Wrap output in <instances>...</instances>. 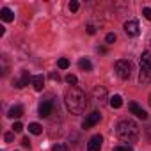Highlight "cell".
Wrapping results in <instances>:
<instances>
[{"mask_svg":"<svg viewBox=\"0 0 151 151\" xmlns=\"http://www.w3.org/2000/svg\"><path fill=\"white\" fill-rule=\"evenodd\" d=\"M64 101L71 114H84L87 109V98L78 87H69L64 94Z\"/></svg>","mask_w":151,"mask_h":151,"instance_id":"1","label":"cell"},{"mask_svg":"<svg viewBox=\"0 0 151 151\" xmlns=\"http://www.w3.org/2000/svg\"><path fill=\"white\" fill-rule=\"evenodd\" d=\"M116 133L124 142H135L139 139V126L132 119H123L116 126Z\"/></svg>","mask_w":151,"mask_h":151,"instance_id":"2","label":"cell"},{"mask_svg":"<svg viewBox=\"0 0 151 151\" xmlns=\"http://www.w3.org/2000/svg\"><path fill=\"white\" fill-rule=\"evenodd\" d=\"M116 71H117V77L123 80H128L130 75H132V62L126 59H119L116 60Z\"/></svg>","mask_w":151,"mask_h":151,"instance_id":"3","label":"cell"},{"mask_svg":"<svg viewBox=\"0 0 151 151\" xmlns=\"http://www.w3.org/2000/svg\"><path fill=\"white\" fill-rule=\"evenodd\" d=\"M52 110H53V101L52 100H45V101L39 103V116L41 117H48L52 114Z\"/></svg>","mask_w":151,"mask_h":151,"instance_id":"4","label":"cell"},{"mask_svg":"<svg viewBox=\"0 0 151 151\" xmlns=\"http://www.w3.org/2000/svg\"><path fill=\"white\" fill-rule=\"evenodd\" d=\"M130 112H132L133 116H137L139 119H142V121H144V119H147V112H146L139 103H135V101H132V103H130Z\"/></svg>","mask_w":151,"mask_h":151,"instance_id":"5","label":"cell"},{"mask_svg":"<svg viewBox=\"0 0 151 151\" xmlns=\"http://www.w3.org/2000/svg\"><path fill=\"white\" fill-rule=\"evenodd\" d=\"M101 142H103V137L101 135L91 137L89 142H87V151H100L101 149Z\"/></svg>","mask_w":151,"mask_h":151,"instance_id":"6","label":"cell"},{"mask_svg":"<svg viewBox=\"0 0 151 151\" xmlns=\"http://www.w3.org/2000/svg\"><path fill=\"white\" fill-rule=\"evenodd\" d=\"M124 32L128 34V36H139V23H137V20H128L126 23H124Z\"/></svg>","mask_w":151,"mask_h":151,"instance_id":"7","label":"cell"},{"mask_svg":"<svg viewBox=\"0 0 151 151\" xmlns=\"http://www.w3.org/2000/svg\"><path fill=\"white\" fill-rule=\"evenodd\" d=\"M100 119H101V114H100V112H93V114H89V116L86 117V121H84L82 126H84L86 130H89L91 126H94L96 123H100Z\"/></svg>","mask_w":151,"mask_h":151,"instance_id":"8","label":"cell"},{"mask_svg":"<svg viewBox=\"0 0 151 151\" xmlns=\"http://www.w3.org/2000/svg\"><path fill=\"white\" fill-rule=\"evenodd\" d=\"M139 82H140V84H151V68H149V69L140 68V73H139Z\"/></svg>","mask_w":151,"mask_h":151,"instance_id":"9","label":"cell"},{"mask_svg":"<svg viewBox=\"0 0 151 151\" xmlns=\"http://www.w3.org/2000/svg\"><path fill=\"white\" fill-rule=\"evenodd\" d=\"M93 94H94V100H96L100 105H101V103L105 101V98H107V91H105L103 87H94Z\"/></svg>","mask_w":151,"mask_h":151,"instance_id":"10","label":"cell"},{"mask_svg":"<svg viewBox=\"0 0 151 151\" xmlns=\"http://www.w3.org/2000/svg\"><path fill=\"white\" fill-rule=\"evenodd\" d=\"M7 116H9L11 119H18V117H22V116H23V107H22V105H14V107H11Z\"/></svg>","mask_w":151,"mask_h":151,"instance_id":"11","label":"cell"},{"mask_svg":"<svg viewBox=\"0 0 151 151\" xmlns=\"http://www.w3.org/2000/svg\"><path fill=\"white\" fill-rule=\"evenodd\" d=\"M140 68H144V69L151 68V52H144L140 55Z\"/></svg>","mask_w":151,"mask_h":151,"instance_id":"12","label":"cell"},{"mask_svg":"<svg viewBox=\"0 0 151 151\" xmlns=\"http://www.w3.org/2000/svg\"><path fill=\"white\" fill-rule=\"evenodd\" d=\"M32 86H34L36 91H43V86H45L43 75H36V77H32Z\"/></svg>","mask_w":151,"mask_h":151,"instance_id":"13","label":"cell"},{"mask_svg":"<svg viewBox=\"0 0 151 151\" xmlns=\"http://www.w3.org/2000/svg\"><path fill=\"white\" fill-rule=\"evenodd\" d=\"M29 82H30V75H29V71H23V73H22V78L16 82V87L22 89V87L29 86Z\"/></svg>","mask_w":151,"mask_h":151,"instance_id":"14","label":"cell"},{"mask_svg":"<svg viewBox=\"0 0 151 151\" xmlns=\"http://www.w3.org/2000/svg\"><path fill=\"white\" fill-rule=\"evenodd\" d=\"M0 18H2L4 22H13L14 20V13L9 7H4L2 11H0Z\"/></svg>","mask_w":151,"mask_h":151,"instance_id":"15","label":"cell"},{"mask_svg":"<svg viewBox=\"0 0 151 151\" xmlns=\"http://www.w3.org/2000/svg\"><path fill=\"white\" fill-rule=\"evenodd\" d=\"M109 103H110V107H112V109H119V107L123 105V98H121L119 94H114V96L110 98V101H109Z\"/></svg>","mask_w":151,"mask_h":151,"instance_id":"16","label":"cell"},{"mask_svg":"<svg viewBox=\"0 0 151 151\" xmlns=\"http://www.w3.org/2000/svg\"><path fill=\"white\" fill-rule=\"evenodd\" d=\"M78 66H80V69H84V71H91V69H93V64H91L89 59H80V60H78Z\"/></svg>","mask_w":151,"mask_h":151,"instance_id":"17","label":"cell"},{"mask_svg":"<svg viewBox=\"0 0 151 151\" xmlns=\"http://www.w3.org/2000/svg\"><path fill=\"white\" fill-rule=\"evenodd\" d=\"M29 132L34 133V135H39V133L43 132V126H41L39 123H30V124H29Z\"/></svg>","mask_w":151,"mask_h":151,"instance_id":"18","label":"cell"},{"mask_svg":"<svg viewBox=\"0 0 151 151\" xmlns=\"http://www.w3.org/2000/svg\"><path fill=\"white\" fill-rule=\"evenodd\" d=\"M57 66H59L60 69H68V68H69V60H68L66 57H62V59H59V62H57Z\"/></svg>","mask_w":151,"mask_h":151,"instance_id":"19","label":"cell"},{"mask_svg":"<svg viewBox=\"0 0 151 151\" xmlns=\"http://www.w3.org/2000/svg\"><path fill=\"white\" fill-rule=\"evenodd\" d=\"M66 82H68L71 87H75V86H77V82H78V78L75 77V75H68V77H66Z\"/></svg>","mask_w":151,"mask_h":151,"instance_id":"20","label":"cell"},{"mask_svg":"<svg viewBox=\"0 0 151 151\" xmlns=\"http://www.w3.org/2000/svg\"><path fill=\"white\" fill-rule=\"evenodd\" d=\"M78 7H80V4L77 2V0H71V2H69V11H71V13H77Z\"/></svg>","mask_w":151,"mask_h":151,"instance_id":"21","label":"cell"},{"mask_svg":"<svg viewBox=\"0 0 151 151\" xmlns=\"http://www.w3.org/2000/svg\"><path fill=\"white\" fill-rule=\"evenodd\" d=\"M52 149H53V151H68V146H66V144H62V142H57Z\"/></svg>","mask_w":151,"mask_h":151,"instance_id":"22","label":"cell"},{"mask_svg":"<svg viewBox=\"0 0 151 151\" xmlns=\"http://www.w3.org/2000/svg\"><path fill=\"white\" fill-rule=\"evenodd\" d=\"M22 130H23V124H22L20 121H16V123L13 124V132H16V133H18V132H22Z\"/></svg>","mask_w":151,"mask_h":151,"instance_id":"23","label":"cell"},{"mask_svg":"<svg viewBox=\"0 0 151 151\" xmlns=\"http://www.w3.org/2000/svg\"><path fill=\"white\" fill-rule=\"evenodd\" d=\"M4 140H6V142H13V140H14V132H9V133H6Z\"/></svg>","mask_w":151,"mask_h":151,"instance_id":"24","label":"cell"},{"mask_svg":"<svg viewBox=\"0 0 151 151\" xmlns=\"http://www.w3.org/2000/svg\"><path fill=\"white\" fill-rule=\"evenodd\" d=\"M142 14H144L146 20H151V9H149V7H144V9H142Z\"/></svg>","mask_w":151,"mask_h":151,"instance_id":"25","label":"cell"},{"mask_svg":"<svg viewBox=\"0 0 151 151\" xmlns=\"http://www.w3.org/2000/svg\"><path fill=\"white\" fill-rule=\"evenodd\" d=\"M105 41H107L109 45H110V43H114V41H116V34H112V32H110V34H107V37H105Z\"/></svg>","mask_w":151,"mask_h":151,"instance_id":"26","label":"cell"},{"mask_svg":"<svg viewBox=\"0 0 151 151\" xmlns=\"http://www.w3.org/2000/svg\"><path fill=\"white\" fill-rule=\"evenodd\" d=\"M114 151H132V147L130 146H117V147H114Z\"/></svg>","mask_w":151,"mask_h":151,"instance_id":"27","label":"cell"},{"mask_svg":"<svg viewBox=\"0 0 151 151\" xmlns=\"http://www.w3.org/2000/svg\"><path fill=\"white\" fill-rule=\"evenodd\" d=\"M22 144H23L25 147H30V140H29V137H23V140H22Z\"/></svg>","mask_w":151,"mask_h":151,"instance_id":"28","label":"cell"},{"mask_svg":"<svg viewBox=\"0 0 151 151\" xmlns=\"http://www.w3.org/2000/svg\"><path fill=\"white\" fill-rule=\"evenodd\" d=\"M87 32H89V34H94V32H96V27H94V25H87Z\"/></svg>","mask_w":151,"mask_h":151,"instance_id":"29","label":"cell"},{"mask_svg":"<svg viewBox=\"0 0 151 151\" xmlns=\"http://www.w3.org/2000/svg\"><path fill=\"white\" fill-rule=\"evenodd\" d=\"M50 78H52V80H57V82L60 80V77H59V73H52V75H50Z\"/></svg>","mask_w":151,"mask_h":151,"instance_id":"30","label":"cell"},{"mask_svg":"<svg viewBox=\"0 0 151 151\" xmlns=\"http://www.w3.org/2000/svg\"><path fill=\"white\" fill-rule=\"evenodd\" d=\"M146 135H147V139H149V142H151V126L146 130Z\"/></svg>","mask_w":151,"mask_h":151,"instance_id":"31","label":"cell"},{"mask_svg":"<svg viewBox=\"0 0 151 151\" xmlns=\"http://www.w3.org/2000/svg\"><path fill=\"white\" fill-rule=\"evenodd\" d=\"M98 52H100V53H107V48H105V46H100Z\"/></svg>","mask_w":151,"mask_h":151,"instance_id":"32","label":"cell"},{"mask_svg":"<svg viewBox=\"0 0 151 151\" xmlns=\"http://www.w3.org/2000/svg\"><path fill=\"white\" fill-rule=\"evenodd\" d=\"M149 105H151V96H149Z\"/></svg>","mask_w":151,"mask_h":151,"instance_id":"33","label":"cell"},{"mask_svg":"<svg viewBox=\"0 0 151 151\" xmlns=\"http://www.w3.org/2000/svg\"><path fill=\"white\" fill-rule=\"evenodd\" d=\"M149 46H151V41H149Z\"/></svg>","mask_w":151,"mask_h":151,"instance_id":"34","label":"cell"}]
</instances>
